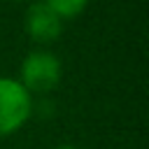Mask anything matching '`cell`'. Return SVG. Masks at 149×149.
<instances>
[{
	"mask_svg": "<svg viewBox=\"0 0 149 149\" xmlns=\"http://www.w3.org/2000/svg\"><path fill=\"white\" fill-rule=\"evenodd\" d=\"M33 100L19 79L0 77V137L16 133L30 116Z\"/></svg>",
	"mask_w": 149,
	"mask_h": 149,
	"instance_id": "6da1fadb",
	"label": "cell"
},
{
	"mask_svg": "<svg viewBox=\"0 0 149 149\" xmlns=\"http://www.w3.org/2000/svg\"><path fill=\"white\" fill-rule=\"evenodd\" d=\"M61 81V61L49 51H30L21 63V86L28 93H47Z\"/></svg>",
	"mask_w": 149,
	"mask_h": 149,
	"instance_id": "7a4b0ae2",
	"label": "cell"
},
{
	"mask_svg": "<svg viewBox=\"0 0 149 149\" xmlns=\"http://www.w3.org/2000/svg\"><path fill=\"white\" fill-rule=\"evenodd\" d=\"M63 30V19L47 5V2H35L26 12V33L30 35L33 42L47 44L54 42Z\"/></svg>",
	"mask_w": 149,
	"mask_h": 149,
	"instance_id": "3957f363",
	"label": "cell"
},
{
	"mask_svg": "<svg viewBox=\"0 0 149 149\" xmlns=\"http://www.w3.org/2000/svg\"><path fill=\"white\" fill-rule=\"evenodd\" d=\"M61 19H72L77 14H81V9L86 7L88 0H44Z\"/></svg>",
	"mask_w": 149,
	"mask_h": 149,
	"instance_id": "277c9868",
	"label": "cell"
},
{
	"mask_svg": "<svg viewBox=\"0 0 149 149\" xmlns=\"http://www.w3.org/2000/svg\"><path fill=\"white\" fill-rule=\"evenodd\" d=\"M56 149H74V147H70V144H61V147H56Z\"/></svg>",
	"mask_w": 149,
	"mask_h": 149,
	"instance_id": "5b68a950",
	"label": "cell"
}]
</instances>
